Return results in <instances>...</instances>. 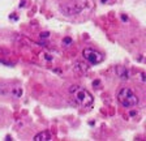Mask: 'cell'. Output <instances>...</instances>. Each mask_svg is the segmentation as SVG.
Here are the masks:
<instances>
[{
	"mask_svg": "<svg viewBox=\"0 0 146 141\" xmlns=\"http://www.w3.org/2000/svg\"><path fill=\"white\" fill-rule=\"evenodd\" d=\"M82 56H84V59L91 65H97L104 60L103 54L95 49H91V47H88V49L84 50V51H82Z\"/></svg>",
	"mask_w": 146,
	"mask_h": 141,
	"instance_id": "cell-4",
	"label": "cell"
},
{
	"mask_svg": "<svg viewBox=\"0 0 146 141\" xmlns=\"http://www.w3.org/2000/svg\"><path fill=\"white\" fill-rule=\"evenodd\" d=\"M51 138H52V136L48 131H43V132H39L38 135L34 136L33 140L34 141H48V140H51Z\"/></svg>",
	"mask_w": 146,
	"mask_h": 141,
	"instance_id": "cell-6",
	"label": "cell"
},
{
	"mask_svg": "<svg viewBox=\"0 0 146 141\" xmlns=\"http://www.w3.org/2000/svg\"><path fill=\"white\" fill-rule=\"evenodd\" d=\"M56 5L61 15L72 19L84 15V12H91L93 9L91 0H56Z\"/></svg>",
	"mask_w": 146,
	"mask_h": 141,
	"instance_id": "cell-1",
	"label": "cell"
},
{
	"mask_svg": "<svg viewBox=\"0 0 146 141\" xmlns=\"http://www.w3.org/2000/svg\"><path fill=\"white\" fill-rule=\"evenodd\" d=\"M117 101L125 108L136 107L137 104L140 103V98L136 94V92L133 89H131V88H128V86H124V88H121V89L119 90Z\"/></svg>",
	"mask_w": 146,
	"mask_h": 141,
	"instance_id": "cell-3",
	"label": "cell"
},
{
	"mask_svg": "<svg viewBox=\"0 0 146 141\" xmlns=\"http://www.w3.org/2000/svg\"><path fill=\"white\" fill-rule=\"evenodd\" d=\"M74 68L78 69V70H86L88 69V65H86L85 63H80V61H77L76 65H74Z\"/></svg>",
	"mask_w": 146,
	"mask_h": 141,
	"instance_id": "cell-8",
	"label": "cell"
},
{
	"mask_svg": "<svg viewBox=\"0 0 146 141\" xmlns=\"http://www.w3.org/2000/svg\"><path fill=\"white\" fill-rule=\"evenodd\" d=\"M1 115H3V112H1V111H0V124H1V123H3V116H1Z\"/></svg>",
	"mask_w": 146,
	"mask_h": 141,
	"instance_id": "cell-11",
	"label": "cell"
},
{
	"mask_svg": "<svg viewBox=\"0 0 146 141\" xmlns=\"http://www.w3.org/2000/svg\"><path fill=\"white\" fill-rule=\"evenodd\" d=\"M69 93L80 107H90L94 103V98H93L91 93L86 90L85 88H81L78 85H72L69 88Z\"/></svg>",
	"mask_w": 146,
	"mask_h": 141,
	"instance_id": "cell-2",
	"label": "cell"
},
{
	"mask_svg": "<svg viewBox=\"0 0 146 141\" xmlns=\"http://www.w3.org/2000/svg\"><path fill=\"white\" fill-rule=\"evenodd\" d=\"M116 74H117L119 78H121V80H128V78H129V70L125 67H123V65L116 67Z\"/></svg>",
	"mask_w": 146,
	"mask_h": 141,
	"instance_id": "cell-5",
	"label": "cell"
},
{
	"mask_svg": "<svg viewBox=\"0 0 146 141\" xmlns=\"http://www.w3.org/2000/svg\"><path fill=\"white\" fill-rule=\"evenodd\" d=\"M63 43H64V45H65V46H69L70 43H72V39H70V38H64Z\"/></svg>",
	"mask_w": 146,
	"mask_h": 141,
	"instance_id": "cell-9",
	"label": "cell"
},
{
	"mask_svg": "<svg viewBox=\"0 0 146 141\" xmlns=\"http://www.w3.org/2000/svg\"><path fill=\"white\" fill-rule=\"evenodd\" d=\"M9 88H11L9 85L0 82V95H3V97H7V95H9Z\"/></svg>",
	"mask_w": 146,
	"mask_h": 141,
	"instance_id": "cell-7",
	"label": "cell"
},
{
	"mask_svg": "<svg viewBox=\"0 0 146 141\" xmlns=\"http://www.w3.org/2000/svg\"><path fill=\"white\" fill-rule=\"evenodd\" d=\"M40 37H48V33H42V34H40Z\"/></svg>",
	"mask_w": 146,
	"mask_h": 141,
	"instance_id": "cell-10",
	"label": "cell"
}]
</instances>
